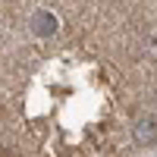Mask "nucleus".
Returning <instances> with one entry per match:
<instances>
[{
    "label": "nucleus",
    "instance_id": "f257e3e1",
    "mask_svg": "<svg viewBox=\"0 0 157 157\" xmlns=\"http://www.w3.org/2000/svg\"><path fill=\"white\" fill-rule=\"evenodd\" d=\"M0 154H157V0H0Z\"/></svg>",
    "mask_w": 157,
    "mask_h": 157
}]
</instances>
